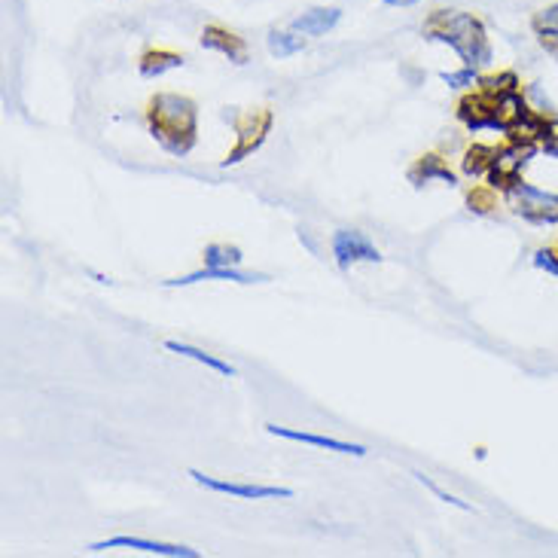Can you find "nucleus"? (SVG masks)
<instances>
[{
	"instance_id": "1",
	"label": "nucleus",
	"mask_w": 558,
	"mask_h": 558,
	"mask_svg": "<svg viewBox=\"0 0 558 558\" xmlns=\"http://www.w3.org/2000/svg\"><path fill=\"white\" fill-rule=\"evenodd\" d=\"M150 135L159 141L162 150L171 156H186L196 147V129H199V107L193 98L177 92H159L150 101L147 110Z\"/></svg>"
},
{
	"instance_id": "2",
	"label": "nucleus",
	"mask_w": 558,
	"mask_h": 558,
	"mask_svg": "<svg viewBox=\"0 0 558 558\" xmlns=\"http://www.w3.org/2000/svg\"><path fill=\"white\" fill-rule=\"evenodd\" d=\"M424 34H427V40L452 46L461 55L464 65H470V68H482L491 61V43H488L485 25L473 13L433 10L424 25Z\"/></svg>"
},
{
	"instance_id": "3",
	"label": "nucleus",
	"mask_w": 558,
	"mask_h": 558,
	"mask_svg": "<svg viewBox=\"0 0 558 558\" xmlns=\"http://www.w3.org/2000/svg\"><path fill=\"white\" fill-rule=\"evenodd\" d=\"M504 202L522 220H531V223H555L558 220V193H546V190H540V186L525 183L522 177L513 180L504 190Z\"/></svg>"
},
{
	"instance_id": "4",
	"label": "nucleus",
	"mask_w": 558,
	"mask_h": 558,
	"mask_svg": "<svg viewBox=\"0 0 558 558\" xmlns=\"http://www.w3.org/2000/svg\"><path fill=\"white\" fill-rule=\"evenodd\" d=\"M190 479L208 491H217V494H229V498H241V501H272V498H281V501H290L293 491L284 488V485H251V482H229V479H214V476H205L202 470H190Z\"/></svg>"
},
{
	"instance_id": "5",
	"label": "nucleus",
	"mask_w": 558,
	"mask_h": 558,
	"mask_svg": "<svg viewBox=\"0 0 558 558\" xmlns=\"http://www.w3.org/2000/svg\"><path fill=\"white\" fill-rule=\"evenodd\" d=\"M534 153H537V147L513 144V141H510L507 147H498V153H494V162H491V168H488V174H485V180H488L491 190H501V193H504L513 180L522 177V171H525V165L531 162Z\"/></svg>"
},
{
	"instance_id": "6",
	"label": "nucleus",
	"mask_w": 558,
	"mask_h": 558,
	"mask_svg": "<svg viewBox=\"0 0 558 558\" xmlns=\"http://www.w3.org/2000/svg\"><path fill=\"white\" fill-rule=\"evenodd\" d=\"M333 257L342 272H348L357 263H382L379 247L357 229H339L333 235Z\"/></svg>"
},
{
	"instance_id": "7",
	"label": "nucleus",
	"mask_w": 558,
	"mask_h": 558,
	"mask_svg": "<svg viewBox=\"0 0 558 558\" xmlns=\"http://www.w3.org/2000/svg\"><path fill=\"white\" fill-rule=\"evenodd\" d=\"M269 129H272V113H269V110L247 113V116L238 122V144H235V150L223 159V165H226V168H229V165H238L244 156H251L254 150H260L263 141H266V135H269Z\"/></svg>"
},
{
	"instance_id": "8",
	"label": "nucleus",
	"mask_w": 558,
	"mask_h": 558,
	"mask_svg": "<svg viewBox=\"0 0 558 558\" xmlns=\"http://www.w3.org/2000/svg\"><path fill=\"white\" fill-rule=\"evenodd\" d=\"M458 122L467 129V132H485V129H494V132H504V122L498 119V110H494V101L488 95H482L479 89H473L470 95H464L458 101Z\"/></svg>"
},
{
	"instance_id": "9",
	"label": "nucleus",
	"mask_w": 558,
	"mask_h": 558,
	"mask_svg": "<svg viewBox=\"0 0 558 558\" xmlns=\"http://www.w3.org/2000/svg\"><path fill=\"white\" fill-rule=\"evenodd\" d=\"M107 549H138L144 555H165V558H199V549L180 546V543H162V540H147V537H129L119 534L110 540H98L89 546V552H107Z\"/></svg>"
},
{
	"instance_id": "10",
	"label": "nucleus",
	"mask_w": 558,
	"mask_h": 558,
	"mask_svg": "<svg viewBox=\"0 0 558 558\" xmlns=\"http://www.w3.org/2000/svg\"><path fill=\"white\" fill-rule=\"evenodd\" d=\"M266 430L272 433V437H281V440H290V443L315 446V449H327V452H339V455H354V458H363V455H366V446H360V443H345V440L321 437V433L293 430V427H278V424H266Z\"/></svg>"
},
{
	"instance_id": "11",
	"label": "nucleus",
	"mask_w": 558,
	"mask_h": 558,
	"mask_svg": "<svg viewBox=\"0 0 558 558\" xmlns=\"http://www.w3.org/2000/svg\"><path fill=\"white\" fill-rule=\"evenodd\" d=\"M199 281L263 284V281H269V275H263V272H244V269H238V266H232V269H214V266H205V269H199V272H190V275H180V278L165 281V287H190V284H199Z\"/></svg>"
},
{
	"instance_id": "12",
	"label": "nucleus",
	"mask_w": 558,
	"mask_h": 558,
	"mask_svg": "<svg viewBox=\"0 0 558 558\" xmlns=\"http://www.w3.org/2000/svg\"><path fill=\"white\" fill-rule=\"evenodd\" d=\"M504 135H507V141H513V144L537 147V144H543V141L552 135V122H546V113L528 110L525 116H519L516 122H510Z\"/></svg>"
},
{
	"instance_id": "13",
	"label": "nucleus",
	"mask_w": 558,
	"mask_h": 558,
	"mask_svg": "<svg viewBox=\"0 0 558 558\" xmlns=\"http://www.w3.org/2000/svg\"><path fill=\"white\" fill-rule=\"evenodd\" d=\"M339 22H342V10L339 7H312V10H305L302 16H296L290 22V28L299 31L302 37H324Z\"/></svg>"
},
{
	"instance_id": "14",
	"label": "nucleus",
	"mask_w": 558,
	"mask_h": 558,
	"mask_svg": "<svg viewBox=\"0 0 558 558\" xmlns=\"http://www.w3.org/2000/svg\"><path fill=\"white\" fill-rule=\"evenodd\" d=\"M202 46L211 49V52L226 55V58L232 61V65H247V46H244V40H241L238 34L220 28V25H208V28L202 31Z\"/></svg>"
},
{
	"instance_id": "15",
	"label": "nucleus",
	"mask_w": 558,
	"mask_h": 558,
	"mask_svg": "<svg viewBox=\"0 0 558 558\" xmlns=\"http://www.w3.org/2000/svg\"><path fill=\"white\" fill-rule=\"evenodd\" d=\"M409 180H412L415 186H424V183H433V180H443V183H449V186L458 183L455 171H452V168L446 165V159L437 156V153L421 156V159L409 168Z\"/></svg>"
},
{
	"instance_id": "16",
	"label": "nucleus",
	"mask_w": 558,
	"mask_h": 558,
	"mask_svg": "<svg viewBox=\"0 0 558 558\" xmlns=\"http://www.w3.org/2000/svg\"><path fill=\"white\" fill-rule=\"evenodd\" d=\"M183 68V55L180 52H171V49H147L138 61V71L144 80H159L165 77L168 71H177Z\"/></svg>"
},
{
	"instance_id": "17",
	"label": "nucleus",
	"mask_w": 558,
	"mask_h": 558,
	"mask_svg": "<svg viewBox=\"0 0 558 558\" xmlns=\"http://www.w3.org/2000/svg\"><path fill=\"white\" fill-rule=\"evenodd\" d=\"M165 348H168L171 354L190 357V360H196V363H202V366L214 369L217 376L235 379V366H232V363H226V360H220L217 354H208V351H202V348H196V345H186V342H177V339H168V342H165Z\"/></svg>"
},
{
	"instance_id": "18",
	"label": "nucleus",
	"mask_w": 558,
	"mask_h": 558,
	"mask_svg": "<svg viewBox=\"0 0 558 558\" xmlns=\"http://www.w3.org/2000/svg\"><path fill=\"white\" fill-rule=\"evenodd\" d=\"M494 153H498V147H488V144H473V147L464 153V159H461V171H464V177H470V180L485 177V174H488V168H491V162H494Z\"/></svg>"
},
{
	"instance_id": "19",
	"label": "nucleus",
	"mask_w": 558,
	"mask_h": 558,
	"mask_svg": "<svg viewBox=\"0 0 558 558\" xmlns=\"http://www.w3.org/2000/svg\"><path fill=\"white\" fill-rule=\"evenodd\" d=\"M266 49H269V55L272 58H290V55H299L302 49H305V37L299 34V31H269V37H266Z\"/></svg>"
},
{
	"instance_id": "20",
	"label": "nucleus",
	"mask_w": 558,
	"mask_h": 558,
	"mask_svg": "<svg viewBox=\"0 0 558 558\" xmlns=\"http://www.w3.org/2000/svg\"><path fill=\"white\" fill-rule=\"evenodd\" d=\"M522 83L513 71H501V74H491V77H482L479 80V92L488 95L491 101L501 98V95H510V92H519Z\"/></svg>"
},
{
	"instance_id": "21",
	"label": "nucleus",
	"mask_w": 558,
	"mask_h": 558,
	"mask_svg": "<svg viewBox=\"0 0 558 558\" xmlns=\"http://www.w3.org/2000/svg\"><path fill=\"white\" fill-rule=\"evenodd\" d=\"M494 110H498V119L504 122V132H507L510 122H516L519 116H525L531 107H528V101H525V95H522V89H519V92H510V95L494 98Z\"/></svg>"
},
{
	"instance_id": "22",
	"label": "nucleus",
	"mask_w": 558,
	"mask_h": 558,
	"mask_svg": "<svg viewBox=\"0 0 558 558\" xmlns=\"http://www.w3.org/2000/svg\"><path fill=\"white\" fill-rule=\"evenodd\" d=\"M244 254L238 251L235 244H208L205 247V266H214V269H232V266H241Z\"/></svg>"
},
{
	"instance_id": "23",
	"label": "nucleus",
	"mask_w": 558,
	"mask_h": 558,
	"mask_svg": "<svg viewBox=\"0 0 558 558\" xmlns=\"http://www.w3.org/2000/svg\"><path fill=\"white\" fill-rule=\"evenodd\" d=\"M440 80H443L449 89H479V80H482V77H479L476 68L464 65L461 71H443Z\"/></svg>"
},
{
	"instance_id": "24",
	"label": "nucleus",
	"mask_w": 558,
	"mask_h": 558,
	"mask_svg": "<svg viewBox=\"0 0 558 558\" xmlns=\"http://www.w3.org/2000/svg\"><path fill=\"white\" fill-rule=\"evenodd\" d=\"M531 28H534L537 37H543V34H558V4H549L546 10L534 13Z\"/></svg>"
},
{
	"instance_id": "25",
	"label": "nucleus",
	"mask_w": 558,
	"mask_h": 558,
	"mask_svg": "<svg viewBox=\"0 0 558 558\" xmlns=\"http://www.w3.org/2000/svg\"><path fill=\"white\" fill-rule=\"evenodd\" d=\"M415 479H418V482H421V485H424V488H427L430 494H437V498H440V501H446V504H452V507H458V510H467V513L473 510V507H470L467 501H461V498H455V494L443 491V488H440L437 482H430V479H427L424 473H415Z\"/></svg>"
},
{
	"instance_id": "26",
	"label": "nucleus",
	"mask_w": 558,
	"mask_h": 558,
	"mask_svg": "<svg viewBox=\"0 0 558 558\" xmlns=\"http://www.w3.org/2000/svg\"><path fill=\"white\" fill-rule=\"evenodd\" d=\"M534 266L543 269L546 275H555L558 278V251H549V247H540L534 254Z\"/></svg>"
},
{
	"instance_id": "27",
	"label": "nucleus",
	"mask_w": 558,
	"mask_h": 558,
	"mask_svg": "<svg viewBox=\"0 0 558 558\" xmlns=\"http://www.w3.org/2000/svg\"><path fill=\"white\" fill-rule=\"evenodd\" d=\"M470 208L473 211H479V214H485V211H491L494 208V196H491V186L488 190H476V193H470Z\"/></svg>"
},
{
	"instance_id": "28",
	"label": "nucleus",
	"mask_w": 558,
	"mask_h": 558,
	"mask_svg": "<svg viewBox=\"0 0 558 558\" xmlns=\"http://www.w3.org/2000/svg\"><path fill=\"white\" fill-rule=\"evenodd\" d=\"M385 7H391V10H409V7H418L421 0H382Z\"/></svg>"
}]
</instances>
